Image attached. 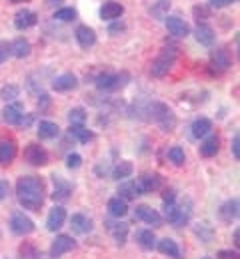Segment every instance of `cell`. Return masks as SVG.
<instances>
[{
	"mask_svg": "<svg viewBox=\"0 0 240 259\" xmlns=\"http://www.w3.org/2000/svg\"><path fill=\"white\" fill-rule=\"evenodd\" d=\"M44 182L36 176H22L18 178L16 182V197H18V203L24 207V209H30V211H40L42 203H44Z\"/></svg>",
	"mask_w": 240,
	"mask_h": 259,
	"instance_id": "obj_1",
	"label": "cell"
},
{
	"mask_svg": "<svg viewBox=\"0 0 240 259\" xmlns=\"http://www.w3.org/2000/svg\"><path fill=\"white\" fill-rule=\"evenodd\" d=\"M136 112L140 118H142V114H146L144 120H150V122L158 124L164 132H172V130L176 128L174 112L166 104H162V102H140L136 106Z\"/></svg>",
	"mask_w": 240,
	"mask_h": 259,
	"instance_id": "obj_2",
	"label": "cell"
},
{
	"mask_svg": "<svg viewBox=\"0 0 240 259\" xmlns=\"http://www.w3.org/2000/svg\"><path fill=\"white\" fill-rule=\"evenodd\" d=\"M128 82V74L122 72V74H110V72H102L94 78V84L98 90H120L124 88Z\"/></svg>",
	"mask_w": 240,
	"mask_h": 259,
	"instance_id": "obj_3",
	"label": "cell"
},
{
	"mask_svg": "<svg viewBox=\"0 0 240 259\" xmlns=\"http://www.w3.org/2000/svg\"><path fill=\"white\" fill-rule=\"evenodd\" d=\"M35 229H36L35 222L24 211H12V215H10V231L14 235L24 237V235H30Z\"/></svg>",
	"mask_w": 240,
	"mask_h": 259,
	"instance_id": "obj_4",
	"label": "cell"
},
{
	"mask_svg": "<svg viewBox=\"0 0 240 259\" xmlns=\"http://www.w3.org/2000/svg\"><path fill=\"white\" fill-rule=\"evenodd\" d=\"M174 50H164L152 64H150V74L154 76V78H164L168 72H170V68H172V64H174Z\"/></svg>",
	"mask_w": 240,
	"mask_h": 259,
	"instance_id": "obj_5",
	"label": "cell"
},
{
	"mask_svg": "<svg viewBox=\"0 0 240 259\" xmlns=\"http://www.w3.org/2000/svg\"><path fill=\"white\" fill-rule=\"evenodd\" d=\"M52 199L54 201H58V203H64V201H68L70 195H72V184H70L68 180H64L62 176H58V174H54L52 176Z\"/></svg>",
	"mask_w": 240,
	"mask_h": 259,
	"instance_id": "obj_6",
	"label": "cell"
},
{
	"mask_svg": "<svg viewBox=\"0 0 240 259\" xmlns=\"http://www.w3.org/2000/svg\"><path fill=\"white\" fill-rule=\"evenodd\" d=\"M76 247V241L70 237V235H56V239L52 241V245H50V257L58 259L62 257L64 253H68Z\"/></svg>",
	"mask_w": 240,
	"mask_h": 259,
	"instance_id": "obj_7",
	"label": "cell"
},
{
	"mask_svg": "<svg viewBox=\"0 0 240 259\" xmlns=\"http://www.w3.org/2000/svg\"><path fill=\"white\" fill-rule=\"evenodd\" d=\"M134 218L140 220V222H144V224H148V226L152 227H158L162 224V218H160V213L156 211V209H152L150 205H144V203H140L134 207Z\"/></svg>",
	"mask_w": 240,
	"mask_h": 259,
	"instance_id": "obj_8",
	"label": "cell"
},
{
	"mask_svg": "<svg viewBox=\"0 0 240 259\" xmlns=\"http://www.w3.org/2000/svg\"><path fill=\"white\" fill-rule=\"evenodd\" d=\"M24 160L30 163V165H46L48 163V152L40 146V144H30L26 150H24Z\"/></svg>",
	"mask_w": 240,
	"mask_h": 259,
	"instance_id": "obj_9",
	"label": "cell"
},
{
	"mask_svg": "<svg viewBox=\"0 0 240 259\" xmlns=\"http://www.w3.org/2000/svg\"><path fill=\"white\" fill-rule=\"evenodd\" d=\"M136 188L138 194H150V192H156L162 188V178L158 174H144L142 178L136 180Z\"/></svg>",
	"mask_w": 240,
	"mask_h": 259,
	"instance_id": "obj_10",
	"label": "cell"
},
{
	"mask_svg": "<svg viewBox=\"0 0 240 259\" xmlns=\"http://www.w3.org/2000/svg\"><path fill=\"white\" fill-rule=\"evenodd\" d=\"M124 14V6L116 0H108L100 6V18L106 22H114V20H120V16Z\"/></svg>",
	"mask_w": 240,
	"mask_h": 259,
	"instance_id": "obj_11",
	"label": "cell"
},
{
	"mask_svg": "<svg viewBox=\"0 0 240 259\" xmlns=\"http://www.w3.org/2000/svg\"><path fill=\"white\" fill-rule=\"evenodd\" d=\"M2 120L8 124V126H20L22 120H24V110L20 104H8L4 110H2Z\"/></svg>",
	"mask_w": 240,
	"mask_h": 259,
	"instance_id": "obj_12",
	"label": "cell"
},
{
	"mask_svg": "<svg viewBox=\"0 0 240 259\" xmlns=\"http://www.w3.org/2000/svg\"><path fill=\"white\" fill-rule=\"evenodd\" d=\"M66 222V209L62 205H54L50 211H48V218H46V229L48 231H58L60 227L64 226Z\"/></svg>",
	"mask_w": 240,
	"mask_h": 259,
	"instance_id": "obj_13",
	"label": "cell"
},
{
	"mask_svg": "<svg viewBox=\"0 0 240 259\" xmlns=\"http://www.w3.org/2000/svg\"><path fill=\"white\" fill-rule=\"evenodd\" d=\"M166 20H164V24H166V28H168V32L172 36H176V38H186L188 34H190V26L180 18V16H164Z\"/></svg>",
	"mask_w": 240,
	"mask_h": 259,
	"instance_id": "obj_14",
	"label": "cell"
},
{
	"mask_svg": "<svg viewBox=\"0 0 240 259\" xmlns=\"http://www.w3.org/2000/svg\"><path fill=\"white\" fill-rule=\"evenodd\" d=\"M238 207L240 205H238V199H236V197L224 201V203L220 205V209H218L220 220H222L224 224H232V222H236V220H238Z\"/></svg>",
	"mask_w": 240,
	"mask_h": 259,
	"instance_id": "obj_15",
	"label": "cell"
},
{
	"mask_svg": "<svg viewBox=\"0 0 240 259\" xmlns=\"http://www.w3.org/2000/svg\"><path fill=\"white\" fill-rule=\"evenodd\" d=\"M70 227H72V231L74 233H78V235H86V233H90L92 231V220L86 215V213H74L72 218H70Z\"/></svg>",
	"mask_w": 240,
	"mask_h": 259,
	"instance_id": "obj_16",
	"label": "cell"
},
{
	"mask_svg": "<svg viewBox=\"0 0 240 259\" xmlns=\"http://www.w3.org/2000/svg\"><path fill=\"white\" fill-rule=\"evenodd\" d=\"M36 20H38L36 12L35 10H28V8H22V10H18V12L14 14V26H16L18 30H26V28L35 26Z\"/></svg>",
	"mask_w": 240,
	"mask_h": 259,
	"instance_id": "obj_17",
	"label": "cell"
},
{
	"mask_svg": "<svg viewBox=\"0 0 240 259\" xmlns=\"http://www.w3.org/2000/svg\"><path fill=\"white\" fill-rule=\"evenodd\" d=\"M18 154V146L14 140H0V165H8Z\"/></svg>",
	"mask_w": 240,
	"mask_h": 259,
	"instance_id": "obj_18",
	"label": "cell"
},
{
	"mask_svg": "<svg viewBox=\"0 0 240 259\" xmlns=\"http://www.w3.org/2000/svg\"><path fill=\"white\" fill-rule=\"evenodd\" d=\"M74 36H76V42H78L82 48H92V46L96 44V32H94V28H90V26H86V24L78 26Z\"/></svg>",
	"mask_w": 240,
	"mask_h": 259,
	"instance_id": "obj_19",
	"label": "cell"
},
{
	"mask_svg": "<svg viewBox=\"0 0 240 259\" xmlns=\"http://www.w3.org/2000/svg\"><path fill=\"white\" fill-rule=\"evenodd\" d=\"M78 86V78L74 76V74H60V76H56L54 80H52V88L56 90V92H68V90H74Z\"/></svg>",
	"mask_w": 240,
	"mask_h": 259,
	"instance_id": "obj_20",
	"label": "cell"
},
{
	"mask_svg": "<svg viewBox=\"0 0 240 259\" xmlns=\"http://www.w3.org/2000/svg\"><path fill=\"white\" fill-rule=\"evenodd\" d=\"M156 249L162 253V255H168L172 259H182V251L178 247V243L170 239V237H164L160 241H156Z\"/></svg>",
	"mask_w": 240,
	"mask_h": 259,
	"instance_id": "obj_21",
	"label": "cell"
},
{
	"mask_svg": "<svg viewBox=\"0 0 240 259\" xmlns=\"http://www.w3.org/2000/svg\"><path fill=\"white\" fill-rule=\"evenodd\" d=\"M106 226H108L112 237H114V243H116L118 247H122V245L126 243V237H128V224H124V222H118V224L106 222Z\"/></svg>",
	"mask_w": 240,
	"mask_h": 259,
	"instance_id": "obj_22",
	"label": "cell"
},
{
	"mask_svg": "<svg viewBox=\"0 0 240 259\" xmlns=\"http://www.w3.org/2000/svg\"><path fill=\"white\" fill-rule=\"evenodd\" d=\"M108 213L112 215V218H124L126 213H128V201L126 199H122L120 195H116V197H110L108 199Z\"/></svg>",
	"mask_w": 240,
	"mask_h": 259,
	"instance_id": "obj_23",
	"label": "cell"
},
{
	"mask_svg": "<svg viewBox=\"0 0 240 259\" xmlns=\"http://www.w3.org/2000/svg\"><path fill=\"white\" fill-rule=\"evenodd\" d=\"M36 134L40 140H54L58 138L60 134V128L54 124V122H48V120H40L38 126H36Z\"/></svg>",
	"mask_w": 240,
	"mask_h": 259,
	"instance_id": "obj_24",
	"label": "cell"
},
{
	"mask_svg": "<svg viewBox=\"0 0 240 259\" xmlns=\"http://www.w3.org/2000/svg\"><path fill=\"white\" fill-rule=\"evenodd\" d=\"M218 150H220V138L208 134L204 138V142L200 144V156L202 158H212V156L218 154Z\"/></svg>",
	"mask_w": 240,
	"mask_h": 259,
	"instance_id": "obj_25",
	"label": "cell"
},
{
	"mask_svg": "<svg viewBox=\"0 0 240 259\" xmlns=\"http://www.w3.org/2000/svg\"><path fill=\"white\" fill-rule=\"evenodd\" d=\"M194 38H196V42L202 44V46H212L216 36H214V30H212L208 24L200 22V24L194 28Z\"/></svg>",
	"mask_w": 240,
	"mask_h": 259,
	"instance_id": "obj_26",
	"label": "cell"
},
{
	"mask_svg": "<svg viewBox=\"0 0 240 259\" xmlns=\"http://www.w3.org/2000/svg\"><path fill=\"white\" fill-rule=\"evenodd\" d=\"M30 50H32V46H30V42L26 38H16L10 44V54L16 56V58H28L30 56Z\"/></svg>",
	"mask_w": 240,
	"mask_h": 259,
	"instance_id": "obj_27",
	"label": "cell"
},
{
	"mask_svg": "<svg viewBox=\"0 0 240 259\" xmlns=\"http://www.w3.org/2000/svg\"><path fill=\"white\" fill-rule=\"evenodd\" d=\"M136 241L144 251H152L156 247V237H154L152 229H140L136 233Z\"/></svg>",
	"mask_w": 240,
	"mask_h": 259,
	"instance_id": "obj_28",
	"label": "cell"
},
{
	"mask_svg": "<svg viewBox=\"0 0 240 259\" xmlns=\"http://www.w3.org/2000/svg\"><path fill=\"white\" fill-rule=\"evenodd\" d=\"M192 138H196V140H200V138H206L208 134H210V130H212V122L208 120V118H196L194 122H192Z\"/></svg>",
	"mask_w": 240,
	"mask_h": 259,
	"instance_id": "obj_29",
	"label": "cell"
},
{
	"mask_svg": "<svg viewBox=\"0 0 240 259\" xmlns=\"http://www.w3.org/2000/svg\"><path fill=\"white\" fill-rule=\"evenodd\" d=\"M210 60H212V66H216L218 70H226L230 68V56L224 48H214L210 52Z\"/></svg>",
	"mask_w": 240,
	"mask_h": 259,
	"instance_id": "obj_30",
	"label": "cell"
},
{
	"mask_svg": "<svg viewBox=\"0 0 240 259\" xmlns=\"http://www.w3.org/2000/svg\"><path fill=\"white\" fill-rule=\"evenodd\" d=\"M132 171H134L132 162L122 160V162H118L114 167H112V178H114V180H118V182H122V180L130 178V176H132Z\"/></svg>",
	"mask_w": 240,
	"mask_h": 259,
	"instance_id": "obj_31",
	"label": "cell"
},
{
	"mask_svg": "<svg viewBox=\"0 0 240 259\" xmlns=\"http://www.w3.org/2000/svg\"><path fill=\"white\" fill-rule=\"evenodd\" d=\"M68 134L76 142H80V144H88V142L94 138V134H92L90 130L84 128V124H80V126H70Z\"/></svg>",
	"mask_w": 240,
	"mask_h": 259,
	"instance_id": "obj_32",
	"label": "cell"
},
{
	"mask_svg": "<svg viewBox=\"0 0 240 259\" xmlns=\"http://www.w3.org/2000/svg\"><path fill=\"white\" fill-rule=\"evenodd\" d=\"M118 194L122 199H136L138 194V188H136V182H124V184H120V188H118Z\"/></svg>",
	"mask_w": 240,
	"mask_h": 259,
	"instance_id": "obj_33",
	"label": "cell"
},
{
	"mask_svg": "<svg viewBox=\"0 0 240 259\" xmlns=\"http://www.w3.org/2000/svg\"><path fill=\"white\" fill-rule=\"evenodd\" d=\"M20 96V88L16 86V84H6V86H2L0 88V100H4V102H14L16 98Z\"/></svg>",
	"mask_w": 240,
	"mask_h": 259,
	"instance_id": "obj_34",
	"label": "cell"
},
{
	"mask_svg": "<svg viewBox=\"0 0 240 259\" xmlns=\"http://www.w3.org/2000/svg\"><path fill=\"white\" fill-rule=\"evenodd\" d=\"M18 255H20V259H40V251H38L36 245L24 241V243L18 247Z\"/></svg>",
	"mask_w": 240,
	"mask_h": 259,
	"instance_id": "obj_35",
	"label": "cell"
},
{
	"mask_svg": "<svg viewBox=\"0 0 240 259\" xmlns=\"http://www.w3.org/2000/svg\"><path fill=\"white\" fill-rule=\"evenodd\" d=\"M86 118H88V114H86V110H84V108H72V110L68 112L70 126H80V124H84V122H86Z\"/></svg>",
	"mask_w": 240,
	"mask_h": 259,
	"instance_id": "obj_36",
	"label": "cell"
},
{
	"mask_svg": "<svg viewBox=\"0 0 240 259\" xmlns=\"http://www.w3.org/2000/svg\"><path fill=\"white\" fill-rule=\"evenodd\" d=\"M76 16H78L76 8H70V6L54 12V20H58V22H72V20H76Z\"/></svg>",
	"mask_w": 240,
	"mask_h": 259,
	"instance_id": "obj_37",
	"label": "cell"
},
{
	"mask_svg": "<svg viewBox=\"0 0 240 259\" xmlns=\"http://www.w3.org/2000/svg\"><path fill=\"white\" fill-rule=\"evenodd\" d=\"M168 160H170L174 165H182L186 162V156H184V150L180 146H172L168 150Z\"/></svg>",
	"mask_w": 240,
	"mask_h": 259,
	"instance_id": "obj_38",
	"label": "cell"
},
{
	"mask_svg": "<svg viewBox=\"0 0 240 259\" xmlns=\"http://www.w3.org/2000/svg\"><path fill=\"white\" fill-rule=\"evenodd\" d=\"M196 235L200 237V241L202 243H210L212 241V235H214V231H212V227L202 224L200 227H196Z\"/></svg>",
	"mask_w": 240,
	"mask_h": 259,
	"instance_id": "obj_39",
	"label": "cell"
},
{
	"mask_svg": "<svg viewBox=\"0 0 240 259\" xmlns=\"http://www.w3.org/2000/svg\"><path fill=\"white\" fill-rule=\"evenodd\" d=\"M176 215H178V205H176V201H170V203H164V218L174 224V220H176Z\"/></svg>",
	"mask_w": 240,
	"mask_h": 259,
	"instance_id": "obj_40",
	"label": "cell"
},
{
	"mask_svg": "<svg viewBox=\"0 0 240 259\" xmlns=\"http://www.w3.org/2000/svg\"><path fill=\"white\" fill-rule=\"evenodd\" d=\"M82 165V156L80 154H68L66 156V167L68 169H78Z\"/></svg>",
	"mask_w": 240,
	"mask_h": 259,
	"instance_id": "obj_41",
	"label": "cell"
},
{
	"mask_svg": "<svg viewBox=\"0 0 240 259\" xmlns=\"http://www.w3.org/2000/svg\"><path fill=\"white\" fill-rule=\"evenodd\" d=\"M8 56H12L10 54V44L6 40H0V64H4L8 60Z\"/></svg>",
	"mask_w": 240,
	"mask_h": 259,
	"instance_id": "obj_42",
	"label": "cell"
},
{
	"mask_svg": "<svg viewBox=\"0 0 240 259\" xmlns=\"http://www.w3.org/2000/svg\"><path fill=\"white\" fill-rule=\"evenodd\" d=\"M230 150H232V156H234V160H238V158H240V136H238V134H234V138H232V144H230Z\"/></svg>",
	"mask_w": 240,
	"mask_h": 259,
	"instance_id": "obj_43",
	"label": "cell"
},
{
	"mask_svg": "<svg viewBox=\"0 0 240 259\" xmlns=\"http://www.w3.org/2000/svg\"><path fill=\"white\" fill-rule=\"evenodd\" d=\"M8 194H10V184H8L6 180H0V201L6 199Z\"/></svg>",
	"mask_w": 240,
	"mask_h": 259,
	"instance_id": "obj_44",
	"label": "cell"
},
{
	"mask_svg": "<svg viewBox=\"0 0 240 259\" xmlns=\"http://www.w3.org/2000/svg\"><path fill=\"white\" fill-rule=\"evenodd\" d=\"M194 16L198 18V20H204V18H208V8L206 6H194Z\"/></svg>",
	"mask_w": 240,
	"mask_h": 259,
	"instance_id": "obj_45",
	"label": "cell"
},
{
	"mask_svg": "<svg viewBox=\"0 0 240 259\" xmlns=\"http://www.w3.org/2000/svg\"><path fill=\"white\" fill-rule=\"evenodd\" d=\"M218 259H238V251L222 249V251H218Z\"/></svg>",
	"mask_w": 240,
	"mask_h": 259,
	"instance_id": "obj_46",
	"label": "cell"
},
{
	"mask_svg": "<svg viewBox=\"0 0 240 259\" xmlns=\"http://www.w3.org/2000/svg\"><path fill=\"white\" fill-rule=\"evenodd\" d=\"M162 201L164 203H170V201H176V192L168 188V190H164V194H162Z\"/></svg>",
	"mask_w": 240,
	"mask_h": 259,
	"instance_id": "obj_47",
	"label": "cell"
},
{
	"mask_svg": "<svg viewBox=\"0 0 240 259\" xmlns=\"http://www.w3.org/2000/svg\"><path fill=\"white\" fill-rule=\"evenodd\" d=\"M48 106H50V98H48V94H42L40 100H38V108L40 110H46Z\"/></svg>",
	"mask_w": 240,
	"mask_h": 259,
	"instance_id": "obj_48",
	"label": "cell"
},
{
	"mask_svg": "<svg viewBox=\"0 0 240 259\" xmlns=\"http://www.w3.org/2000/svg\"><path fill=\"white\" fill-rule=\"evenodd\" d=\"M122 30H124V24H114V26L108 28V32L112 34V36H116V32H122Z\"/></svg>",
	"mask_w": 240,
	"mask_h": 259,
	"instance_id": "obj_49",
	"label": "cell"
},
{
	"mask_svg": "<svg viewBox=\"0 0 240 259\" xmlns=\"http://www.w3.org/2000/svg\"><path fill=\"white\" fill-rule=\"evenodd\" d=\"M208 4H210L212 8H222V6H226L224 0H208Z\"/></svg>",
	"mask_w": 240,
	"mask_h": 259,
	"instance_id": "obj_50",
	"label": "cell"
},
{
	"mask_svg": "<svg viewBox=\"0 0 240 259\" xmlns=\"http://www.w3.org/2000/svg\"><path fill=\"white\" fill-rule=\"evenodd\" d=\"M232 239H234V245L238 247V245H240V231H238V229H234V235H232Z\"/></svg>",
	"mask_w": 240,
	"mask_h": 259,
	"instance_id": "obj_51",
	"label": "cell"
},
{
	"mask_svg": "<svg viewBox=\"0 0 240 259\" xmlns=\"http://www.w3.org/2000/svg\"><path fill=\"white\" fill-rule=\"evenodd\" d=\"M224 2H226V6H228V4H234V2H238V0H224Z\"/></svg>",
	"mask_w": 240,
	"mask_h": 259,
	"instance_id": "obj_52",
	"label": "cell"
},
{
	"mask_svg": "<svg viewBox=\"0 0 240 259\" xmlns=\"http://www.w3.org/2000/svg\"><path fill=\"white\" fill-rule=\"evenodd\" d=\"M50 2H62V0H50Z\"/></svg>",
	"mask_w": 240,
	"mask_h": 259,
	"instance_id": "obj_53",
	"label": "cell"
},
{
	"mask_svg": "<svg viewBox=\"0 0 240 259\" xmlns=\"http://www.w3.org/2000/svg\"><path fill=\"white\" fill-rule=\"evenodd\" d=\"M202 259H210V257H202Z\"/></svg>",
	"mask_w": 240,
	"mask_h": 259,
	"instance_id": "obj_54",
	"label": "cell"
}]
</instances>
